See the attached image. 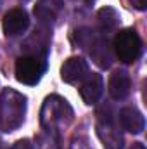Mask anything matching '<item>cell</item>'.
<instances>
[{"label": "cell", "instance_id": "1", "mask_svg": "<svg viewBox=\"0 0 147 149\" xmlns=\"http://www.w3.org/2000/svg\"><path fill=\"white\" fill-rule=\"evenodd\" d=\"M26 116V97L14 88H3L0 94V130L14 132Z\"/></svg>", "mask_w": 147, "mask_h": 149}, {"label": "cell", "instance_id": "2", "mask_svg": "<svg viewBox=\"0 0 147 149\" xmlns=\"http://www.w3.org/2000/svg\"><path fill=\"white\" fill-rule=\"evenodd\" d=\"M71 120H73V109L66 99L59 95H50L45 99L40 113V123L45 132L57 135L59 128L68 127Z\"/></svg>", "mask_w": 147, "mask_h": 149}, {"label": "cell", "instance_id": "3", "mask_svg": "<svg viewBox=\"0 0 147 149\" xmlns=\"http://www.w3.org/2000/svg\"><path fill=\"white\" fill-rule=\"evenodd\" d=\"M112 49H114L116 57L121 63L132 64L142 54V40L133 28H125L116 33L114 42H112Z\"/></svg>", "mask_w": 147, "mask_h": 149}, {"label": "cell", "instance_id": "4", "mask_svg": "<svg viewBox=\"0 0 147 149\" xmlns=\"http://www.w3.org/2000/svg\"><path fill=\"white\" fill-rule=\"evenodd\" d=\"M47 64L45 59L37 56H21L16 61V80L23 85H37L42 80V74L45 71Z\"/></svg>", "mask_w": 147, "mask_h": 149}, {"label": "cell", "instance_id": "5", "mask_svg": "<svg viewBox=\"0 0 147 149\" xmlns=\"http://www.w3.org/2000/svg\"><path fill=\"white\" fill-rule=\"evenodd\" d=\"M95 132H97V137L101 139L104 149H123L125 139H123L121 130L116 127V123L112 120V114H109V113L107 114L97 113Z\"/></svg>", "mask_w": 147, "mask_h": 149}, {"label": "cell", "instance_id": "6", "mask_svg": "<svg viewBox=\"0 0 147 149\" xmlns=\"http://www.w3.org/2000/svg\"><path fill=\"white\" fill-rule=\"evenodd\" d=\"M2 26L7 37L23 35L30 26V16L24 9H10L2 19Z\"/></svg>", "mask_w": 147, "mask_h": 149}, {"label": "cell", "instance_id": "7", "mask_svg": "<svg viewBox=\"0 0 147 149\" xmlns=\"http://www.w3.org/2000/svg\"><path fill=\"white\" fill-rule=\"evenodd\" d=\"M102 88H104V80L99 73H87L83 78V83L80 85V95L83 99L85 104H95L101 95H102Z\"/></svg>", "mask_w": 147, "mask_h": 149}, {"label": "cell", "instance_id": "8", "mask_svg": "<svg viewBox=\"0 0 147 149\" xmlns=\"http://www.w3.org/2000/svg\"><path fill=\"white\" fill-rule=\"evenodd\" d=\"M130 74L126 73L125 70H116L114 73L109 76L107 81V92L114 101H123L128 94H130Z\"/></svg>", "mask_w": 147, "mask_h": 149}, {"label": "cell", "instance_id": "9", "mask_svg": "<svg viewBox=\"0 0 147 149\" xmlns=\"http://www.w3.org/2000/svg\"><path fill=\"white\" fill-rule=\"evenodd\" d=\"M118 120L121 128L130 134H142L146 128V118L137 108H123L118 113Z\"/></svg>", "mask_w": 147, "mask_h": 149}, {"label": "cell", "instance_id": "10", "mask_svg": "<svg viewBox=\"0 0 147 149\" xmlns=\"http://www.w3.org/2000/svg\"><path fill=\"white\" fill-rule=\"evenodd\" d=\"M88 73V64L87 61H83L81 57H69L64 61V64L61 66V78L66 83H74L78 80H83Z\"/></svg>", "mask_w": 147, "mask_h": 149}, {"label": "cell", "instance_id": "11", "mask_svg": "<svg viewBox=\"0 0 147 149\" xmlns=\"http://www.w3.org/2000/svg\"><path fill=\"white\" fill-rule=\"evenodd\" d=\"M61 7H62V0H38L35 7V16L42 23L52 21L59 14Z\"/></svg>", "mask_w": 147, "mask_h": 149}, {"label": "cell", "instance_id": "12", "mask_svg": "<svg viewBox=\"0 0 147 149\" xmlns=\"http://www.w3.org/2000/svg\"><path fill=\"white\" fill-rule=\"evenodd\" d=\"M97 19H99V26L102 30V33H109L114 31L118 26H119V14L112 9V7H102L99 12H97Z\"/></svg>", "mask_w": 147, "mask_h": 149}, {"label": "cell", "instance_id": "13", "mask_svg": "<svg viewBox=\"0 0 147 149\" xmlns=\"http://www.w3.org/2000/svg\"><path fill=\"white\" fill-rule=\"evenodd\" d=\"M10 149H33V144L28 139H21V141H17Z\"/></svg>", "mask_w": 147, "mask_h": 149}, {"label": "cell", "instance_id": "14", "mask_svg": "<svg viewBox=\"0 0 147 149\" xmlns=\"http://www.w3.org/2000/svg\"><path fill=\"white\" fill-rule=\"evenodd\" d=\"M128 2L132 3V7H135L139 10H146L147 7V0H128Z\"/></svg>", "mask_w": 147, "mask_h": 149}, {"label": "cell", "instance_id": "15", "mask_svg": "<svg viewBox=\"0 0 147 149\" xmlns=\"http://www.w3.org/2000/svg\"><path fill=\"white\" fill-rule=\"evenodd\" d=\"M130 149H146V146L140 144V142H133V146H132Z\"/></svg>", "mask_w": 147, "mask_h": 149}, {"label": "cell", "instance_id": "16", "mask_svg": "<svg viewBox=\"0 0 147 149\" xmlns=\"http://www.w3.org/2000/svg\"><path fill=\"white\" fill-rule=\"evenodd\" d=\"M21 2H28V0H21Z\"/></svg>", "mask_w": 147, "mask_h": 149}, {"label": "cell", "instance_id": "17", "mask_svg": "<svg viewBox=\"0 0 147 149\" xmlns=\"http://www.w3.org/2000/svg\"><path fill=\"white\" fill-rule=\"evenodd\" d=\"M0 5H2V0H0Z\"/></svg>", "mask_w": 147, "mask_h": 149}]
</instances>
